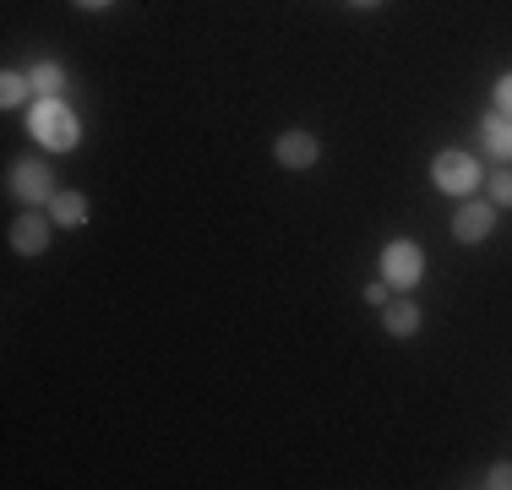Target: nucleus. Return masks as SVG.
Returning <instances> with one entry per match:
<instances>
[{
  "instance_id": "obj_1",
  "label": "nucleus",
  "mask_w": 512,
  "mask_h": 490,
  "mask_svg": "<svg viewBox=\"0 0 512 490\" xmlns=\"http://www.w3.org/2000/svg\"><path fill=\"white\" fill-rule=\"evenodd\" d=\"M28 131H33L44 147H50V153H71V147H77V137H82L77 115H71L60 98H39V104L28 109Z\"/></svg>"
},
{
  "instance_id": "obj_2",
  "label": "nucleus",
  "mask_w": 512,
  "mask_h": 490,
  "mask_svg": "<svg viewBox=\"0 0 512 490\" xmlns=\"http://www.w3.org/2000/svg\"><path fill=\"white\" fill-rule=\"evenodd\" d=\"M431 175H436V186H442L447 196H469L474 186H480V164H474L469 153H458V147H447V153H436Z\"/></svg>"
},
{
  "instance_id": "obj_3",
  "label": "nucleus",
  "mask_w": 512,
  "mask_h": 490,
  "mask_svg": "<svg viewBox=\"0 0 512 490\" xmlns=\"http://www.w3.org/2000/svg\"><path fill=\"white\" fill-rule=\"evenodd\" d=\"M382 273H387V284H398V289H414L425 278V256H420V245L414 240H393L382 251Z\"/></svg>"
},
{
  "instance_id": "obj_4",
  "label": "nucleus",
  "mask_w": 512,
  "mask_h": 490,
  "mask_svg": "<svg viewBox=\"0 0 512 490\" xmlns=\"http://www.w3.org/2000/svg\"><path fill=\"white\" fill-rule=\"evenodd\" d=\"M11 191H17L22 202H55V175L44 164H17L11 169Z\"/></svg>"
},
{
  "instance_id": "obj_5",
  "label": "nucleus",
  "mask_w": 512,
  "mask_h": 490,
  "mask_svg": "<svg viewBox=\"0 0 512 490\" xmlns=\"http://www.w3.org/2000/svg\"><path fill=\"white\" fill-rule=\"evenodd\" d=\"M491 224H496V207H485V202H469V207H458V218H453V235L463 245H474V240H485L491 235Z\"/></svg>"
},
{
  "instance_id": "obj_6",
  "label": "nucleus",
  "mask_w": 512,
  "mask_h": 490,
  "mask_svg": "<svg viewBox=\"0 0 512 490\" xmlns=\"http://www.w3.org/2000/svg\"><path fill=\"white\" fill-rule=\"evenodd\" d=\"M11 245H17L22 256H39L44 245H50V218H39V213H22L17 224H11Z\"/></svg>"
},
{
  "instance_id": "obj_7",
  "label": "nucleus",
  "mask_w": 512,
  "mask_h": 490,
  "mask_svg": "<svg viewBox=\"0 0 512 490\" xmlns=\"http://www.w3.org/2000/svg\"><path fill=\"white\" fill-rule=\"evenodd\" d=\"M278 164L284 169H311L316 164V137L311 131H284V137H278Z\"/></svg>"
},
{
  "instance_id": "obj_8",
  "label": "nucleus",
  "mask_w": 512,
  "mask_h": 490,
  "mask_svg": "<svg viewBox=\"0 0 512 490\" xmlns=\"http://www.w3.org/2000/svg\"><path fill=\"white\" fill-rule=\"evenodd\" d=\"M485 153L491 158H512V115H502V109H496V115H485Z\"/></svg>"
},
{
  "instance_id": "obj_9",
  "label": "nucleus",
  "mask_w": 512,
  "mask_h": 490,
  "mask_svg": "<svg viewBox=\"0 0 512 490\" xmlns=\"http://www.w3.org/2000/svg\"><path fill=\"white\" fill-rule=\"evenodd\" d=\"M50 218H55V224H71V229L88 224V196H82V191H55Z\"/></svg>"
},
{
  "instance_id": "obj_10",
  "label": "nucleus",
  "mask_w": 512,
  "mask_h": 490,
  "mask_svg": "<svg viewBox=\"0 0 512 490\" xmlns=\"http://www.w3.org/2000/svg\"><path fill=\"white\" fill-rule=\"evenodd\" d=\"M28 77H33V88H39L44 98H55L60 88H66V71H60V66H55V60H39V66H33V71H28Z\"/></svg>"
},
{
  "instance_id": "obj_11",
  "label": "nucleus",
  "mask_w": 512,
  "mask_h": 490,
  "mask_svg": "<svg viewBox=\"0 0 512 490\" xmlns=\"http://www.w3.org/2000/svg\"><path fill=\"white\" fill-rule=\"evenodd\" d=\"M414 327H420V311H414L409 300H398V305H387V333H398V338H409Z\"/></svg>"
},
{
  "instance_id": "obj_12",
  "label": "nucleus",
  "mask_w": 512,
  "mask_h": 490,
  "mask_svg": "<svg viewBox=\"0 0 512 490\" xmlns=\"http://www.w3.org/2000/svg\"><path fill=\"white\" fill-rule=\"evenodd\" d=\"M28 88H33V77H22V71H6V77H0V104L17 109L22 98H28Z\"/></svg>"
},
{
  "instance_id": "obj_13",
  "label": "nucleus",
  "mask_w": 512,
  "mask_h": 490,
  "mask_svg": "<svg viewBox=\"0 0 512 490\" xmlns=\"http://www.w3.org/2000/svg\"><path fill=\"white\" fill-rule=\"evenodd\" d=\"M491 196L502 207H512V169H502V175H491Z\"/></svg>"
},
{
  "instance_id": "obj_14",
  "label": "nucleus",
  "mask_w": 512,
  "mask_h": 490,
  "mask_svg": "<svg viewBox=\"0 0 512 490\" xmlns=\"http://www.w3.org/2000/svg\"><path fill=\"white\" fill-rule=\"evenodd\" d=\"M496 109H502V115H512V71L496 82Z\"/></svg>"
},
{
  "instance_id": "obj_15",
  "label": "nucleus",
  "mask_w": 512,
  "mask_h": 490,
  "mask_svg": "<svg viewBox=\"0 0 512 490\" xmlns=\"http://www.w3.org/2000/svg\"><path fill=\"white\" fill-rule=\"evenodd\" d=\"M485 485H491V490H512V463H496L491 480H485Z\"/></svg>"
},
{
  "instance_id": "obj_16",
  "label": "nucleus",
  "mask_w": 512,
  "mask_h": 490,
  "mask_svg": "<svg viewBox=\"0 0 512 490\" xmlns=\"http://www.w3.org/2000/svg\"><path fill=\"white\" fill-rule=\"evenodd\" d=\"M77 6H88V11H99V6H109V0H77Z\"/></svg>"
},
{
  "instance_id": "obj_17",
  "label": "nucleus",
  "mask_w": 512,
  "mask_h": 490,
  "mask_svg": "<svg viewBox=\"0 0 512 490\" xmlns=\"http://www.w3.org/2000/svg\"><path fill=\"white\" fill-rule=\"evenodd\" d=\"M360 6H376V0H360Z\"/></svg>"
}]
</instances>
